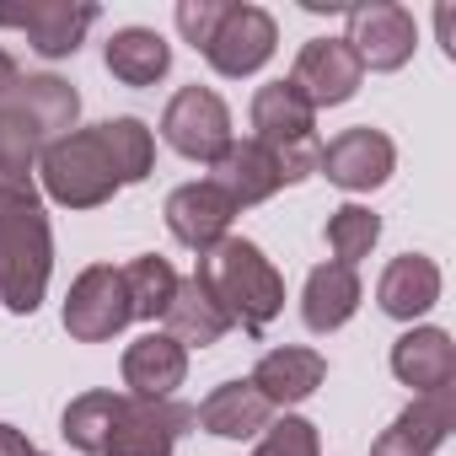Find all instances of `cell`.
<instances>
[{
    "label": "cell",
    "mask_w": 456,
    "mask_h": 456,
    "mask_svg": "<svg viewBox=\"0 0 456 456\" xmlns=\"http://www.w3.org/2000/svg\"><path fill=\"white\" fill-rule=\"evenodd\" d=\"M193 280L204 285V296L220 306V317L242 328V333H264L280 306H285V280L280 269L264 258L258 242L248 237H220L209 253H199V269Z\"/></svg>",
    "instance_id": "1"
},
{
    "label": "cell",
    "mask_w": 456,
    "mask_h": 456,
    "mask_svg": "<svg viewBox=\"0 0 456 456\" xmlns=\"http://www.w3.org/2000/svg\"><path fill=\"white\" fill-rule=\"evenodd\" d=\"M54 274V232L38 193L0 199V306L33 317Z\"/></svg>",
    "instance_id": "2"
},
{
    "label": "cell",
    "mask_w": 456,
    "mask_h": 456,
    "mask_svg": "<svg viewBox=\"0 0 456 456\" xmlns=\"http://www.w3.org/2000/svg\"><path fill=\"white\" fill-rule=\"evenodd\" d=\"M38 177H44V193L65 209H97L118 193V172L108 161V145L92 129H70L65 140H54L38 161Z\"/></svg>",
    "instance_id": "3"
},
{
    "label": "cell",
    "mask_w": 456,
    "mask_h": 456,
    "mask_svg": "<svg viewBox=\"0 0 456 456\" xmlns=\"http://www.w3.org/2000/svg\"><path fill=\"white\" fill-rule=\"evenodd\" d=\"M188 424H199V413H193L188 403L118 392L113 435H108V451H102V456H172V445L183 440Z\"/></svg>",
    "instance_id": "4"
},
{
    "label": "cell",
    "mask_w": 456,
    "mask_h": 456,
    "mask_svg": "<svg viewBox=\"0 0 456 456\" xmlns=\"http://www.w3.org/2000/svg\"><path fill=\"white\" fill-rule=\"evenodd\" d=\"M129 290H124V274L113 264H92L76 274L70 296H65V328L70 338L81 344H108L113 333H124L129 322Z\"/></svg>",
    "instance_id": "5"
},
{
    "label": "cell",
    "mask_w": 456,
    "mask_h": 456,
    "mask_svg": "<svg viewBox=\"0 0 456 456\" xmlns=\"http://www.w3.org/2000/svg\"><path fill=\"white\" fill-rule=\"evenodd\" d=\"M161 140L188 161H215L232 145V113L209 86H183L161 113Z\"/></svg>",
    "instance_id": "6"
},
{
    "label": "cell",
    "mask_w": 456,
    "mask_h": 456,
    "mask_svg": "<svg viewBox=\"0 0 456 456\" xmlns=\"http://www.w3.org/2000/svg\"><path fill=\"white\" fill-rule=\"evenodd\" d=\"M274 44H280V28H274V17L264 12V6H225V17H220V28H215V38L204 44V60L220 70V76H253V70H264L269 60H274Z\"/></svg>",
    "instance_id": "7"
},
{
    "label": "cell",
    "mask_w": 456,
    "mask_h": 456,
    "mask_svg": "<svg viewBox=\"0 0 456 456\" xmlns=\"http://www.w3.org/2000/svg\"><path fill=\"white\" fill-rule=\"evenodd\" d=\"M354 60L365 70H403L413 60V17L403 6H392V0H365V6H349V38Z\"/></svg>",
    "instance_id": "8"
},
{
    "label": "cell",
    "mask_w": 456,
    "mask_h": 456,
    "mask_svg": "<svg viewBox=\"0 0 456 456\" xmlns=\"http://www.w3.org/2000/svg\"><path fill=\"white\" fill-rule=\"evenodd\" d=\"M365 81V65L354 60V49L344 38H312L301 54H296V70H290V86L301 92V102L317 113V108H338L360 92Z\"/></svg>",
    "instance_id": "9"
},
{
    "label": "cell",
    "mask_w": 456,
    "mask_h": 456,
    "mask_svg": "<svg viewBox=\"0 0 456 456\" xmlns=\"http://www.w3.org/2000/svg\"><path fill=\"white\" fill-rule=\"evenodd\" d=\"M92 22H97V6H86V0H28V6H0V28H22L44 60L76 54L81 38L92 33Z\"/></svg>",
    "instance_id": "10"
},
{
    "label": "cell",
    "mask_w": 456,
    "mask_h": 456,
    "mask_svg": "<svg viewBox=\"0 0 456 456\" xmlns=\"http://www.w3.org/2000/svg\"><path fill=\"white\" fill-rule=\"evenodd\" d=\"M392 167H397V145H392L381 129H370V124L344 129L338 140H328V145H322V161H317V172H328V183H338V188H349V193L381 188V183L392 177Z\"/></svg>",
    "instance_id": "11"
},
{
    "label": "cell",
    "mask_w": 456,
    "mask_h": 456,
    "mask_svg": "<svg viewBox=\"0 0 456 456\" xmlns=\"http://www.w3.org/2000/svg\"><path fill=\"white\" fill-rule=\"evenodd\" d=\"M451 424H456V392L451 387L429 392V397H413L392 419V429H381V440L370 445V456H435L445 445Z\"/></svg>",
    "instance_id": "12"
},
{
    "label": "cell",
    "mask_w": 456,
    "mask_h": 456,
    "mask_svg": "<svg viewBox=\"0 0 456 456\" xmlns=\"http://www.w3.org/2000/svg\"><path fill=\"white\" fill-rule=\"evenodd\" d=\"M232 220H237V204L215 183H183L167 199V232L193 253H209L225 232H232Z\"/></svg>",
    "instance_id": "13"
},
{
    "label": "cell",
    "mask_w": 456,
    "mask_h": 456,
    "mask_svg": "<svg viewBox=\"0 0 456 456\" xmlns=\"http://www.w3.org/2000/svg\"><path fill=\"white\" fill-rule=\"evenodd\" d=\"M392 376L403 387H413L419 397L445 392L456 381V344H451V333L445 328H408L392 344Z\"/></svg>",
    "instance_id": "14"
},
{
    "label": "cell",
    "mask_w": 456,
    "mask_h": 456,
    "mask_svg": "<svg viewBox=\"0 0 456 456\" xmlns=\"http://www.w3.org/2000/svg\"><path fill=\"white\" fill-rule=\"evenodd\" d=\"M215 188L232 199L237 209H248V204H264L269 193H280L285 183H280V167H274V151L269 145H258V140H232L215 161Z\"/></svg>",
    "instance_id": "15"
},
{
    "label": "cell",
    "mask_w": 456,
    "mask_h": 456,
    "mask_svg": "<svg viewBox=\"0 0 456 456\" xmlns=\"http://www.w3.org/2000/svg\"><path fill=\"white\" fill-rule=\"evenodd\" d=\"M253 129H258L253 140L280 156V151H296V145L317 140V113L301 102V92L290 81H269L253 97Z\"/></svg>",
    "instance_id": "16"
},
{
    "label": "cell",
    "mask_w": 456,
    "mask_h": 456,
    "mask_svg": "<svg viewBox=\"0 0 456 456\" xmlns=\"http://www.w3.org/2000/svg\"><path fill=\"white\" fill-rule=\"evenodd\" d=\"M322 376H328V360H322L317 349L285 344V349H269L248 381L258 387V397H264L269 408H296V403H306V397L322 387Z\"/></svg>",
    "instance_id": "17"
},
{
    "label": "cell",
    "mask_w": 456,
    "mask_h": 456,
    "mask_svg": "<svg viewBox=\"0 0 456 456\" xmlns=\"http://www.w3.org/2000/svg\"><path fill=\"white\" fill-rule=\"evenodd\" d=\"M188 376V349L167 333H145L124 349V387L129 397H172Z\"/></svg>",
    "instance_id": "18"
},
{
    "label": "cell",
    "mask_w": 456,
    "mask_h": 456,
    "mask_svg": "<svg viewBox=\"0 0 456 456\" xmlns=\"http://www.w3.org/2000/svg\"><path fill=\"white\" fill-rule=\"evenodd\" d=\"M6 108H17V113L44 134V145H54V140H65V134L76 129L81 97H76V86L60 81V76H22V81L12 86Z\"/></svg>",
    "instance_id": "19"
},
{
    "label": "cell",
    "mask_w": 456,
    "mask_h": 456,
    "mask_svg": "<svg viewBox=\"0 0 456 456\" xmlns=\"http://www.w3.org/2000/svg\"><path fill=\"white\" fill-rule=\"evenodd\" d=\"M376 301H381V312L397 317V322L424 317V312L440 301V264L424 258V253H403V258H392L387 274H381V285H376Z\"/></svg>",
    "instance_id": "20"
},
{
    "label": "cell",
    "mask_w": 456,
    "mask_h": 456,
    "mask_svg": "<svg viewBox=\"0 0 456 456\" xmlns=\"http://www.w3.org/2000/svg\"><path fill=\"white\" fill-rule=\"evenodd\" d=\"M193 413H199V424H204L209 435H220V440H253V435H264V429L274 424V408L258 397L253 381H225V387H215Z\"/></svg>",
    "instance_id": "21"
},
{
    "label": "cell",
    "mask_w": 456,
    "mask_h": 456,
    "mask_svg": "<svg viewBox=\"0 0 456 456\" xmlns=\"http://www.w3.org/2000/svg\"><path fill=\"white\" fill-rule=\"evenodd\" d=\"M360 296L365 290H360V274L349 264H322V269H312V280L301 290V317L312 333H333L360 312Z\"/></svg>",
    "instance_id": "22"
},
{
    "label": "cell",
    "mask_w": 456,
    "mask_h": 456,
    "mask_svg": "<svg viewBox=\"0 0 456 456\" xmlns=\"http://www.w3.org/2000/svg\"><path fill=\"white\" fill-rule=\"evenodd\" d=\"M108 70L124 86H156L172 70V44L151 28H118L108 38Z\"/></svg>",
    "instance_id": "23"
},
{
    "label": "cell",
    "mask_w": 456,
    "mask_h": 456,
    "mask_svg": "<svg viewBox=\"0 0 456 456\" xmlns=\"http://www.w3.org/2000/svg\"><path fill=\"white\" fill-rule=\"evenodd\" d=\"M161 322H167V338H177L183 349H188V344L204 349V344H220L225 333H232V322L220 317V306L204 296L199 280H177V296H172V306H167Z\"/></svg>",
    "instance_id": "24"
},
{
    "label": "cell",
    "mask_w": 456,
    "mask_h": 456,
    "mask_svg": "<svg viewBox=\"0 0 456 456\" xmlns=\"http://www.w3.org/2000/svg\"><path fill=\"white\" fill-rule=\"evenodd\" d=\"M38 151H49L44 134H38L17 108L0 102V199H6V193H38V188H33V161H38Z\"/></svg>",
    "instance_id": "25"
},
{
    "label": "cell",
    "mask_w": 456,
    "mask_h": 456,
    "mask_svg": "<svg viewBox=\"0 0 456 456\" xmlns=\"http://www.w3.org/2000/svg\"><path fill=\"white\" fill-rule=\"evenodd\" d=\"M97 134H102V145H108V161H113V172H118V188L151 177V167H156V140H151V129H145L140 118H108V124H97Z\"/></svg>",
    "instance_id": "26"
},
{
    "label": "cell",
    "mask_w": 456,
    "mask_h": 456,
    "mask_svg": "<svg viewBox=\"0 0 456 456\" xmlns=\"http://www.w3.org/2000/svg\"><path fill=\"white\" fill-rule=\"evenodd\" d=\"M118 274H124V290H129V312H134L140 322L167 317V306H172V296H177V269H172L167 258L145 253V258H134V264L118 269Z\"/></svg>",
    "instance_id": "27"
},
{
    "label": "cell",
    "mask_w": 456,
    "mask_h": 456,
    "mask_svg": "<svg viewBox=\"0 0 456 456\" xmlns=\"http://www.w3.org/2000/svg\"><path fill=\"white\" fill-rule=\"evenodd\" d=\"M113 408H118V392H81L65 419H60V435L86 451V456H102L108 451V435H113Z\"/></svg>",
    "instance_id": "28"
},
{
    "label": "cell",
    "mask_w": 456,
    "mask_h": 456,
    "mask_svg": "<svg viewBox=\"0 0 456 456\" xmlns=\"http://www.w3.org/2000/svg\"><path fill=\"white\" fill-rule=\"evenodd\" d=\"M381 237V215H370L365 204H344L328 215V248H333V264H360Z\"/></svg>",
    "instance_id": "29"
},
{
    "label": "cell",
    "mask_w": 456,
    "mask_h": 456,
    "mask_svg": "<svg viewBox=\"0 0 456 456\" xmlns=\"http://www.w3.org/2000/svg\"><path fill=\"white\" fill-rule=\"evenodd\" d=\"M253 456H317V424H306V419L285 413L280 424H269V429H264V440H258V451H253Z\"/></svg>",
    "instance_id": "30"
},
{
    "label": "cell",
    "mask_w": 456,
    "mask_h": 456,
    "mask_svg": "<svg viewBox=\"0 0 456 456\" xmlns=\"http://www.w3.org/2000/svg\"><path fill=\"white\" fill-rule=\"evenodd\" d=\"M225 6H232V0H177V33H183L193 49H204V44L215 38L220 17H225Z\"/></svg>",
    "instance_id": "31"
},
{
    "label": "cell",
    "mask_w": 456,
    "mask_h": 456,
    "mask_svg": "<svg viewBox=\"0 0 456 456\" xmlns=\"http://www.w3.org/2000/svg\"><path fill=\"white\" fill-rule=\"evenodd\" d=\"M0 456H38V451H33V440H28L22 429L0 424Z\"/></svg>",
    "instance_id": "32"
},
{
    "label": "cell",
    "mask_w": 456,
    "mask_h": 456,
    "mask_svg": "<svg viewBox=\"0 0 456 456\" xmlns=\"http://www.w3.org/2000/svg\"><path fill=\"white\" fill-rule=\"evenodd\" d=\"M17 81H22V70H17V60H12L6 49H0V102H6V97H12V86H17Z\"/></svg>",
    "instance_id": "33"
},
{
    "label": "cell",
    "mask_w": 456,
    "mask_h": 456,
    "mask_svg": "<svg viewBox=\"0 0 456 456\" xmlns=\"http://www.w3.org/2000/svg\"><path fill=\"white\" fill-rule=\"evenodd\" d=\"M451 17H456L451 6H440V12H435V22H440V44H445V54H456V33H451Z\"/></svg>",
    "instance_id": "34"
}]
</instances>
